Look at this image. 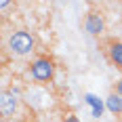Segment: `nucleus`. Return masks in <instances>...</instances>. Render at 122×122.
I'll return each mask as SVG.
<instances>
[{
  "mask_svg": "<svg viewBox=\"0 0 122 122\" xmlns=\"http://www.w3.org/2000/svg\"><path fill=\"white\" fill-rule=\"evenodd\" d=\"M19 110H21L19 95L11 88H2L0 91V116L4 120H9V118H15L19 114Z\"/></svg>",
  "mask_w": 122,
  "mask_h": 122,
  "instance_id": "7ed1b4c3",
  "label": "nucleus"
},
{
  "mask_svg": "<svg viewBox=\"0 0 122 122\" xmlns=\"http://www.w3.org/2000/svg\"><path fill=\"white\" fill-rule=\"evenodd\" d=\"M114 93H118V95L122 97V78L118 80V82H116V86H114Z\"/></svg>",
  "mask_w": 122,
  "mask_h": 122,
  "instance_id": "0eeeda50",
  "label": "nucleus"
},
{
  "mask_svg": "<svg viewBox=\"0 0 122 122\" xmlns=\"http://www.w3.org/2000/svg\"><path fill=\"white\" fill-rule=\"evenodd\" d=\"M82 25H84V32L88 36H93V38L103 36V32H105V27H107L105 17H103V13L99 11V9H91V11L86 13Z\"/></svg>",
  "mask_w": 122,
  "mask_h": 122,
  "instance_id": "20e7f679",
  "label": "nucleus"
},
{
  "mask_svg": "<svg viewBox=\"0 0 122 122\" xmlns=\"http://www.w3.org/2000/svg\"><path fill=\"white\" fill-rule=\"evenodd\" d=\"M36 36L27 30V27H17V30H13L11 34L6 36L4 40V49L11 53L13 57H19V59H23V57H30L34 51H36Z\"/></svg>",
  "mask_w": 122,
  "mask_h": 122,
  "instance_id": "f257e3e1",
  "label": "nucleus"
},
{
  "mask_svg": "<svg viewBox=\"0 0 122 122\" xmlns=\"http://www.w3.org/2000/svg\"><path fill=\"white\" fill-rule=\"evenodd\" d=\"M63 122H78V118H76L74 114H70V116H67V118H65V120H63Z\"/></svg>",
  "mask_w": 122,
  "mask_h": 122,
  "instance_id": "6e6552de",
  "label": "nucleus"
},
{
  "mask_svg": "<svg viewBox=\"0 0 122 122\" xmlns=\"http://www.w3.org/2000/svg\"><path fill=\"white\" fill-rule=\"evenodd\" d=\"M105 57L116 70L122 72V40L120 38H110L105 42Z\"/></svg>",
  "mask_w": 122,
  "mask_h": 122,
  "instance_id": "39448f33",
  "label": "nucleus"
},
{
  "mask_svg": "<svg viewBox=\"0 0 122 122\" xmlns=\"http://www.w3.org/2000/svg\"><path fill=\"white\" fill-rule=\"evenodd\" d=\"M55 70H57V65H55V59L53 57H49V55H38L36 59H32L30 67H27V74L32 76V80L38 82V84H49V82H53V78H55Z\"/></svg>",
  "mask_w": 122,
  "mask_h": 122,
  "instance_id": "f03ea898",
  "label": "nucleus"
},
{
  "mask_svg": "<svg viewBox=\"0 0 122 122\" xmlns=\"http://www.w3.org/2000/svg\"><path fill=\"white\" fill-rule=\"evenodd\" d=\"M105 103H107V110H110L112 114H116V116L122 114V97L118 95V93L112 91L110 95H107V99H105Z\"/></svg>",
  "mask_w": 122,
  "mask_h": 122,
  "instance_id": "423d86ee",
  "label": "nucleus"
}]
</instances>
